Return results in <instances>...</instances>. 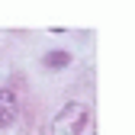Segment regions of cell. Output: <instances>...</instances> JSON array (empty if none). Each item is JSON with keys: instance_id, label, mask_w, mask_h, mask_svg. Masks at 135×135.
Segmentation results:
<instances>
[{"instance_id": "obj_1", "label": "cell", "mask_w": 135, "mask_h": 135, "mask_svg": "<svg viewBox=\"0 0 135 135\" xmlns=\"http://www.w3.org/2000/svg\"><path fill=\"white\" fill-rule=\"evenodd\" d=\"M52 135H97L93 113L80 103H68L52 122Z\"/></svg>"}, {"instance_id": "obj_2", "label": "cell", "mask_w": 135, "mask_h": 135, "mask_svg": "<svg viewBox=\"0 0 135 135\" xmlns=\"http://www.w3.org/2000/svg\"><path fill=\"white\" fill-rule=\"evenodd\" d=\"M16 113H20V103H16L13 90H0V129H7L16 119Z\"/></svg>"}, {"instance_id": "obj_3", "label": "cell", "mask_w": 135, "mask_h": 135, "mask_svg": "<svg viewBox=\"0 0 135 135\" xmlns=\"http://www.w3.org/2000/svg\"><path fill=\"white\" fill-rule=\"evenodd\" d=\"M45 61H48V64H55V68H64V64H68V52H52Z\"/></svg>"}]
</instances>
